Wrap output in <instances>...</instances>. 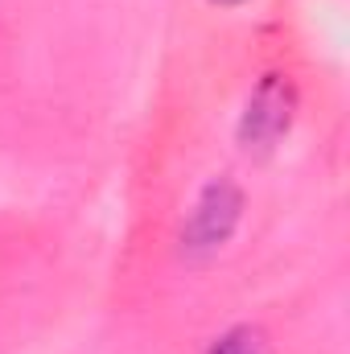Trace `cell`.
Returning <instances> with one entry per match:
<instances>
[{
	"mask_svg": "<svg viewBox=\"0 0 350 354\" xmlns=\"http://www.w3.org/2000/svg\"><path fill=\"white\" fill-rule=\"evenodd\" d=\"M243 206H248V198H243V189L231 177H210L198 189V198H194V206H190V214L181 223L177 252L190 264L214 260L235 239V231L243 223Z\"/></svg>",
	"mask_w": 350,
	"mask_h": 354,
	"instance_id": "obj_1",
	"label": "cell"
},
{
	"mask_svg": "<svg viewBox=\"0 0 350 354\" xmlns=\"http://www.w3.org/2000/svg\"><path fill=\"white\" fill-rule=\"evenodd\" d=\"M297 83L280 71H268L260 75V83L252 87L243 111H239V124H235V140L248 157H268L293 128L297 120Z\"/></svg>",
	"mask_w": 350,
	"mask_h": 354,
	"instance_id": "obj_2",
	"label": "cell"
},
{
	"mask_svg": "<svg viewBox=\"0 0 350 354\" xmlns=\"http://www.w3.org/2000/svg\"><path fill=\"white\" fill-rule=\"evenodd\" d=\"M202 354H272V342L260 326L239 322V326H227L223 334H214Z\"/></svg>",
	"mask_w": 350,
	"mask_h": 354,
	"instance_id": "obj_3",
	"label": "cell"
},
{
	"mask_svg": "<svg viewBox=\"0 0 350 354\" xmlns=\"http://www.w3.org/2000/svg\"><path fill=\"white\" fill-rule=\"evenodd\" d=\"M210 4H219V8H239V4H248V0H210Z\"/></svg>",
	"mask_w": 350,
	"mask_h": 354,
	"instance_id": "obj_4",
	"label": "cell"
}]
</instances>
